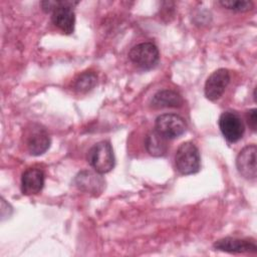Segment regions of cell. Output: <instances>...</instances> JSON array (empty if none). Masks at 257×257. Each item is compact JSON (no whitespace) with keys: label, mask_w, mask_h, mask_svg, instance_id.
Returning a JSON list of instances; mask_svg holds the SVG:
<instances>
[{"label":"cell","mask_w":257,"mask_h":257,"mask_svg":"<svg viewBox=\"0 0 257 257\" xmlns=\"http://www.w3.org/2000/svg\"><path fill=\"white\" fill-rule=\"evenodd\" d=\"M175 165L182 175H192L199 172L201 157L198 148L192 142H185L180 145L175 155Z\"/></svg>","instance_id":"1"},{"label":"cell","mask_w":257,"mask_h":257,"mask_svg":"<svg viewBox=\"0 0 257 257\" xmlns=\"http://www.w3.org/2000/svg\"><path fill=\"white\" fill-rule=\"evenodd\" d=\"M87 162L99 174H106L114 167L113 150L109 142L101 141L93 145L87 153Z\"/></svg>","instance_id":"2"},{"label":"cell","mask_w":257,"mask_h":257,"mask_svg":"<svg viewBox=\"0 0 257 257\" xmlns=\"http://www.w3.org/2000/svg\"><path fill=\"white\" fill-rule=\"evenodd\" d=\"M23 141L28 153L32 156L44 154L51 143L48 132L39 123H31L25 128Z\"/></svg>","instance_id":"3"},{"label":"cell","mask_w":257,"mask_h":257,"mask_svg":"<svg viewBox=\"0 0 257 257\" xmlns=\"http://www.w3.org/2000/svg\"><path fill=\"white\" fill-rule=\"evenodd\" d=\"M131 61L142 69H151L159 61L160 52L152 42H142L131 48L128 52Z\"/></svg>","instance_id":"4"},{"label":"cell","mask_w":257,"mask_h":257,"mask_svg":"<svg viewBox=\"0 0 257 257\" xmlns=\"http://www.w3.org/2000/svg\"><path fill=\"white\" fill-rule=\"evenodd\" d=\"M187 128L185 119L176 113H164L159 115L155 121V131L167 140L182 136Z\"/></svg>","instance_id":"5"},{"label":"cell","mask_w":257,"mask_h":257,"mask_svg":"<svg viewBox=\"0 0 257 257\" xmlns=\"http://www.w3.org/2000/svg\"><path fill=\"white\" fill-rule=\"evenodd\" d=\"M219 127L223 137L230 143H236L242 139L245 125L241 116L232 110L222 112L219 117Z\"/></svg>","instance_id":"6"},{"label":"cell","mask_w":257,"mask_h":257,"mask_svg":"<svg viewBox=\"0 0 257 257\" xmlns=\"http://www.w3.org/2000/svg\"><path fill=\"white\" fill-rule=\"evenodd\" d=\"M77 3V1L61 0L58 1L56 8L52 11L51 20L53 24L65 34H71L74 31L75 14L72 7Z\"/></svg>","instance_id":"7"},{"label":"cell","mask_w":257,"mask_h":257,"mask_svg":"<svg viewBox=\"0 0 257 257\" xmlns=\"http://www.w3.org/2000/svg\"><path fill=\"white\" fill-rule=\"evenodd\" d=\"M230 82V72L226 68L215 70L206 80L204 92L205 96L212 101L219 99Z\"/></svg>","instance_id":"8"},{"label":"cell","mask_w":257,"mask_h":257,"mask_svg":"<svg viewBox=\"0 0 257 257\" xmlns=\"http://www.w3.org/2000/svg\"><path fill=\"white\" fill-rule=\"evenodd\" d=\"M75 186L85 193L93 196L100 195L105 188V181L101 174L89 170L80 171L74 178Z\"/></svg>","instance_id":"9"},{"label":"cell","mask_w":257,"mask_h":257,"mask_svg":"<svg viewBox=\"0 0 257 257\" xmlns=\"http://www.w3.org/2000/svg\"><path fill=\"white\" fill-rule=\"evenodd\" d=\"M256 145H248L244 147L236 158V168L239 174L247 180H255L257 176L256 170Z\"/></svg>","instance_id":"10"},{"label":"cell","mask_w":257,"mask_h":257,"mask_svg":"<svg viewBox=\"0 0 257 257\" xmlns=\"http://www.w3.org/2000/svg\"><path fill=\"white\" fill-rule=\"evenodd\" d=\"M214 248L228 253H256L257 246L253 240L225 237L214 243Z\"/></svg>","instance_id":"11"},{"label":"cell","mask_w":257,"mask_h":257,"mask_svg":"<svg viewBox=\"0 0 257 257\" xmlns=\"http://www.w3.org/2000/svg\"><path fill=\"white\" fill-rule=\"evenodd\" d=\"M45 175L39 168H28L21 176V192L24 195L38 194L44 186Z\"/></svg>","instance_id":"12"},{"label":"cell","mask_w":257,"mask_h":257,"mask_svg":"<svg viewBox=\"0 0 257 257\" xmlns=\"http://www.w3.org/2000/svg\"><path fill=\"white\" fill-rule=\"evenodd\" d=\"M153 108H166V107H180L183 104V98L180 93L172 89L159 90L151 99L150 102Z\"/></svg>","instance_id":"13"},{"label":"cell","mask_w":257,"mask_h":257,"mask_svg":"<svg viewBox=\"0 0 257 257\" xmlns=\"http://www.w3.org/2000/svg\"><path fill=\"white\" fill-rule=\"evenodd\" d=\"M147 152L153 157H163L168 151L167 139L161 136L156 131L150 132L145 140Z\"/></svg>","instance_id":"14"},{"label":"cell","mask_w":257,"mask_h":257,"mask_svg":"<svg viewBox=\"0 0 257 257\" xmlns=\"http://www.w3.org/2000/svg\"><path fill=\"white\" fill-rule=\"evenodd\" d=\"M97 83V76L92 71H84L79 74L73 83V88L79 93H85L91 90Z\"/></svg>","instance_id":"15"},{"label":"cell","mask_w":257,"mask_h":257,"mask_svg":"<svg viewBox=\"0 0 257 257\" xmlns=\"http://www.w3.org/2000/svg\"><path fill=\"white\" fill-rule=\"evenodd\" d=\"M223 7L229 10L244 12L251 10L253 7V2L248 0H228V1H220L219 2Z\"/></svg>","instance_id":"16"},{"label":"cell","mask_w":257,"mask_h":257,"mask_svg":"<svg viewBox=\"0 0 257 257\" xmlns=\"http://www.w3.org/2000/svg\"><path fill=\"white\" fill-rule=\"evenodd\" d=\"M246 119L249 127L255 132L257 127V109L251 108L246 112Z\"/></svg>","instance_id":"17"}]
</instances>
